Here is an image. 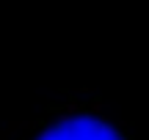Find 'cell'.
<instances>
[{
    "label": "cell",
    "instance_id": "6da1fadb",
    "mask_svg": "<svg viewBox=\"0 0 149 140\" xmlns=\"http://www.w3.org/2000/svg\"><path fill=\"white\" fill-rule=\"evenodd\" d=\"M8 140H141L94 93H64L31 121L14 124Z\"/></svg>",
    "mask_w": 149,
    "mask_h": 140
}]
</instances>
